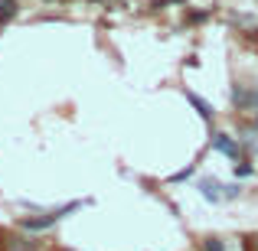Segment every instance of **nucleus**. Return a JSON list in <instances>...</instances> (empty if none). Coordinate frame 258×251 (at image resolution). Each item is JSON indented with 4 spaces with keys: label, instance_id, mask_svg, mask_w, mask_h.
<instances>
[{
    "label": "nucleus",
    "instance_id": "6e6552de",
    "mask_svg": "<svg viewBox=\"0 0 258 251\" xmlns=\"http://www.w3.org/2000/svg\"><path fill=\"white\" fill-rule=\"evenodd\" d=\"M235 176H239V180H245V176H252V166H248V163H235Z\"/></svg>",
    "mask_w": 258,
    "mask_h": 251
},
{
    "label": "nucleus",
    "instance_id": "f257e3e1",
    "mask_svg": "<svg viewBox=\"0 0 258 251\" xmlns=\"http://www.w3.org/2000/svg\"><path fill=\"white\" fill-rule=\"evenodd\" d=\"M200 196L206 202H222L226 199V186H219L216 180H200Z\"/></svg>",
    "mask_w": 258,
    "mask_h": 251
},
{
    "label": "nucleus",
    "instance_id": "0eeeda50",
    "mask_svg": "<svg viewBox=\"0 0 258 251\" xmlns=\"http://www.w3.org/2000/svg\"><path fill=\"white\" fill-rule=\"evenodd\" d=\"M189 176H193V166H186V170H180V173H173L170 183H183V180H189Z\"/></svg>",
    "mask_w": 258,
    "mask_h": 251
},
{
    "label": "nucleus",
    "instance_id": "9d476101",
    "mask_svg": "<svg viewBox=\"0 0 258 251\" xmlns=\"http://www.w3.org/2000/svg\"><path fill=\"white\" fill-rule=\"evenodd\" d=\"M173 4H186V0H173Z\"/></svg>",
    "mask_w": 258,
    "mask_h": 251
},
{
    "label": "nucleus",
    "instance_id": "f03ea898",
    "mask_svg": "<svg viewBox=\"0 0 258 251\" xmlns=\"http://www.w3.org/2000/svg\"><path fill=\"white\" fill-rule=\"evenodd\" d=\"M213 150H219V153H226V157L239 160V147L232 144V137H229V134H213Z\"/></svg>",
    "mask_w": 258,
    "mask_h": 251
},
{
    "label": "nucleus",
    "instance_id": "39448f33",
    "mask_svg": "<svg viewBox=\"0 0 258 251\" xmlns=\"http://www.w3.org/2000/svg\"><path fill=\"white\" fill-rule=\"evenodd\" d=\"M13 13H17V4H13V0H0V23L13 20Z\"/></svg>",
    "mask_w": 258,
    "mask_h": 251
},
{
    "label": "nucleus",
    "instance_id": "20e7f679",
    "mask_svg": "<svg viewBox=\"0 0 258 251\" xmlns=\"http://www.w3.org/2000/svg\"><path fill=\"white\" fill-rule=\"evenodd\" d=\"M4 245L7 251H36V241H26V238H7Z\"/></svg>",
    "mask_w": 258,
    "mask_h": 251
},
{
    "label": "nucleus",
    "instance_id": "7ed1b4c3",
    "mask_svg": "<svg viewBox=\"0 0 258 251\" xmlns=\"http://www.w3.org/2000/svg\"><path fill=\"white\" fill-rule=\"evenodd\" d=\"M186 101H189V105H193V108H196V111H200V118H206V121H209V118H213V108H209V105H206V101H203V98H200V95H193V92H186Z\"/></svg>",
    "mask_w": 258,
    "mask_h": 251
},
{
    "label": "nucleus",
    "instance_id": "423d86ee",
    "mask_svg": "<svg viewBox=\"0 0 258 251\" xmlns=\"http://www.w3.org/2000/svg\"><path fill=\"white\" fill-rule=\"evenodd\" d=\"M203 251H226V245H222L219 238H206L203 241Z\"/></svg>",
    "mask_w": 258,
    "mask_h": 251
},
{
    "label": "nucleus",
    "instance_id": "1a4fd4ad",
    "mask_svg": "<svg viewBox=\"0 0 258 251\" xmlns=\"http://www.w3.org/2000/svg\"><path fill=\"white\" fill-rule=\"evenodd\" d=\"M235 196H239V186H235V183H232V186H226V199H235Z\"/></svg>",
    "mask_w": 258,
    "mask_h": 251
}]
</instances>
